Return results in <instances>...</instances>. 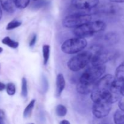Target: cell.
Listing matches in <instances>:
<instances>
[{
  "label": "cell",
  "instance_id": "obj_1",
  "mask_svg": "<svg viewBox=\"0 0 124 124\" xmlns=\"http://www.w3.org/2000/svg\"><path fill=\"white\" fill-rule=\"evenodd\" d=\"M106 24L102 21H95L90 22L81 27L74 29V34L76 37L83 38L89 37L95 33L105 30Z\"/></svg>",
  "mask_w": 124,
  "mask_h": 124
},
{
  "label": "cell",
  "instance_id": "obj_2",
  "mask_svg": "<svg viewBox=\"0 0 124 124\" xmlns=\"http://www.w3.org/2000/svg\"><path fill=\"white\" fill-rule=\"evenodd\" d=\"M87 46V40L75 37L66 40L61 46V50L66 54H75L82 51Z\"/></svg>",
  "mask_w": 124,
  "mask_h": 124
},
{
  "label": "cell",
  "instance_id": "obj_3",
  "mask_svg": "<svg viewBox=\"0 0 124 124\" xmlns=\"http://www.w3.org/2000/svg\"><path fill=\"white\" fill-rule=\"evenodd\" d=\"M92 57V52H81L69 61L67 63L68 67L73 71H79L88 65L91 61Z\"/></svg>",
  "mask_w": 124,
  "mask_h": 124
},
{
  "label": "cell",
  "instance_id": "obj_4",
  "mask_svg": "<svg viewBox=\"0 0 124 124\" xmlns=\"http://www.w3.org/2000/svg\"><path fill=\"white\" fill-rule=\"evenodd\" d=\"M92 17L86 13H75L67 16L62 21V25L67 28H76L81 27L91 22Z\"/></svg>",
  "mask_w": 124,
  "mask_h": 124
},
{
  "label": "cell",
  "instance_id": "obj_5",
  "mask_svg": "<svg viewBox=\"0 0 124 124\" xmlns=\"http://www.w3.org/2000/svg\"><path fill=\"white\" fill-rule=\"evenodd\" d=\"M106 67L105 65H99L90 67L86 70L81 76L79 82L85 83L95 84L105 73Z\"/></svg>",
  "mask_w": 124,
  "mask_h": 124
},
{
  "label": "cell",
  "instance_id": "obj_6",
  "mask_svg": "<svg viewBox=\"0 0 124 124\" xmlns=\"http://www.w3.org/2000/svg\"><path fill=\"white\" fill-rule=\"evenodd\" d=\"M111 104L105 102H95L92 107V113L97 119H102L108 115L111 111Z\"/></svg>",
  "mask_w": 124,
  "mask_h": 124
},
{
  "label": "cell",
  "instance_id": "obj_7",
  "mask_svg": "<svg viewBox=\"0 0 124 124\" xmlns=\"http://www.w3.org/2000/svg\"><path fill=\"white\" fill-rule=\"evenodd\" d=\"M115 76L110 74H107L101 78V79L97 81L96 89L102 91L111 90L115 85Z\"/></svg>",
  "mask_w": 124,
  "mask_h": 124
},
{
  "label": "cell",
  "instance_id": "obj_8",
  "mask_svg": "<svg viewBox=\"0 0 124 124\" xmlns=\"http://www.w3.org/2000/svg\"><path fill=\"white\" fill-rule=\"evenodd\" d=\"M99 0H72L71 4L75 8L80 10H90L96 7Z\"/></svg>",
  "mask_w": 124,
  "mask_h": 124
},
{
  "label": "cell",
  "instance_id": "obj_9",
  "mask_svg": "<svg viewBox=\"0 0 124 124\" xmlns=\"http://www.w3.org/2000/svg\"><path fill=\"white\" fill-rule=\"evenodd\" d=\"M109 56L107 53L102 52L101 50H98L95 52L94 54L92 53V57L90 62L93 66L104 65L105 63L108 61Z\"/></svg>",
  "mask_w": 124,
  "mask_h": 124
},
{
  "label": "cell",
  "instance_id": "obj_10",
  "mask_svg": "<svg viewBox=\"0 0 124 124\" xmlns=\"http://www.w3.org/2000/svg\"><path fill=\"white\" fill-rule=\"evenodd\" d=\"M96 83L90 84L79 82L76 87V90L81 94H88L96 89Z\"/></svg>",
  "mask_w": 124,
  "mask_h": 124
},
{
  "label": "cell",
  "instance_id": "obj_11",
  "mask_svg": "<svg viewBox=\"0 0 124 124\" xmlns=\"http://www.w3.org/2000/svg\"><path fill=\"white\" fill-rule=\"evenodd\" d=\"M65 87V80L64 75L59 73L56 76V96H61Z\"/></svg>",
  "mask_w": 124,
  "mask_h": 124
},
{
  "label": "cell",
  "instance_id": "obj_12",
  "mask_svg": "<svg viewBox=\"0 0 124 124\" xmlns=\"http://www.w3.org/2000/svg\"><path fill=\"white\" fill-rule=\"evenodd\" d=\"M0 4L5 11L10 13L15 12L17 8L15 0H0Z\"/></svg>",
  "mask_w": 124,
  "mask_h": 124
},
{
  "label": "cell",
  "instance_id": "obj_13",
  "mask_svg": "<svg viewBox=\"0 0 124 124\" xmlns=\"http://www.w3.org/2000/svg\"><path fill=\"white\" fill-rule=\"evenodd\" d=\"M115 78L117 81L124 82V62L121 63L115 71Z\"/></svg>",
  "mask_w": 124,
  "mask_h": 124
},
{
  "label": "cell",
  "instance_id": "obj_14",
  "mask_svg": "<svg viewBox=\"0 0 124 124\" xmlns=\"http://www.w3.org/2000/svg\"><path fill=\"white\" fill-rule=\"evenodd\" d=\"M115 124H124V111L119 109L115 113L113 116Z\"/></svg>",
  "mask_w": 124,
  "mask_h": 124
},
{
  "label": "cell",
  "instance_id": "obj_15",
  "mask_svg": "<svg viewBox=\"0 0 124 124\" xmlns=\"http://www.w3.org/2000/svg\"><path fill=\"white\" fill-rule=\"evenodd\" d=\"M35 102H36L35 99H32L30 102V103L27 105L26 107L25 108L24 110V113H23V116L25 118H29L31 115L33 109L34 108V107H35Z\"/></svg>",
  "mask_w": 124,
  "mask_h": 124
},
{
  "label": "cell",
  "instance_id": "obj_16",
  "mask_svg": "<svg viewBox=\"0 0 124 124\" xmlns=\"http://www.w3.org/2000/svg\"><path fill=\"white\" fill-rule=\"evenodd\" d=\"M50 54V46L48 44H45L42 46V56H43V62L44 65L48 64Z\"/></svg>",
  "mask_w": 124,
  "mask_h": 124
},
{
  "label": "cell",
  "instance_id": "obj_17",
  "mask_svg": "<svg viewBox=\"0 0 124 124\" xmlns=\"http://www.w3.org/2000/svg\"><path fill=\"white\" fill-rule=\"evenodd\" d=\"M2 44L8 46L12 48H16L19 46V42L12 40L9 36H6L2 40Z\"/></svg>",
  "mask_w": 124,
  "mask_h": 124
},
{
  "label": "cell",
  "instance_id": "obj_18",
  "mask_svg": "<svg viewBox=\"0 0 124 124\" xmlns=\"http://www.w3.org/2000/svg\"><path fill=\"white\" fill-rule=\"evenodd\" d=\"M56 113L59 117H64L67 113V109L64 105L59 104L56 107Z\"/></svg>",
  "mask_w": 124,
  "mask_h": 124
},
{
  "label": "cell",
  "instance_id": "obj_19",
  "mask_svg": "<svg viewBox=\"0 0 124 124\" xmlns=\"http://www.w3.org/2000/svg\"><path fill=\"white\" fill-rule=\"evenodd\" d=\"M28 95L27 81L25 77H23L21 80V96L23 98H27Z\"/></svg>",
  "mask_w": 124,
  "mask_h": 124
},
{
  "label": "cell",
  "instance_id": "obj_20",
  "mask_svg": "<svg viewBox=\"0 0 124 124\" xmlns=\"http://www.w3.org/2000/svg\"><path fill=\"white\" fill-rule=\"evenodd\" d=\"M22 23L20 21H18L17 19H13L10 22L8 23V24L6 26V29L7 30H11L13 29H16L17 27H19L21 25Z\"/></svg>",
  "mask_w": 124,
  "mask_h": 124
},
{
  "label": "cell",
  "instance_id": "obj_21",
  "mask_svg": "<svg viewBox=\"0 0 124 124\" xmlns=\"http://www.w3.org/2000/svg\"><path fill=\"white\" fill-rule=\"evenodd\" d=\"M6 92L10 96H13L16 93L15 85L12 82H9L6 85Z\"/></svg>",
  "mask_w": 124,
  "mask_h": 124
},
{
  "label": "cell",
  "instance_id": "obj_22",
  "mask_svg": "<svg viewBox=\"0 0 124 124\" xmlns=\"http://www.w3.org/2000/svg\"><path fill=\"white\" fill-rule=\"evenodd\" d=\"M30 2V0H15L16 6L19 9L26 8Z\"/></svg>",
  "mask_w": 124,
  "mask_h": 124
},
{
  "label": "cell",
  "instance_id": "obj_23",
  "mask_svg": "<svg viewBox=\"0 0 124 124\" xmlns=\"http://www.w3.org/2000/svg\"><path fill=\"white\" fill-rule=\"evenodd\" d=\"M105 38L107 39V41H108V42H113V43H114V42H117L118 38H117V35H115V34H114V33H110L108 34V35H107V36Z\"/></svg>",
  "mask_w": 124,
  "mask_h": 124
},
{
  "label": "cell",
  "instance_id": "obj_24",
  "mask_svg": "<svg viewBox=\"0 0 124 124\" xmlns=\"http://www.w3.org/2000/svg\"><path fill=\"white\" fill-rule=\"evenodd\" d=\"M36 38H37V36H36V34L33 35V36L31 37V39H30V42H29V46L30 47H33L35 46V43L36 42Z\"/></svg>",
  "mask_w": 124,
  "mask_h": 124
},
{
  "label": "cell",
  "instance_id": "obj_25",
  "mask_svg": "<svg viewBox=\"0 0 124 124\" xmlns=\"http://www.w3.org/2000/svg\"><path fill=\"white\" fill-rule=\"evenodd\" d=\"M5 114L2 110L0 109V124H5L4 122Z\"/></svg>",
  "mask_w": 124,
  "mask_h": 124
},
{
  "label": "cell",
  "instance_id": "obj_26",
  "mask_svg": "<svg viewBox=\"0 0 124 124\" xmlns=\"http://www.w3.org/2000/svg\"><path fill=\"white\" fill-rule=\"evenodd\" d=\"M119 109L124 111V96H122L119 101Z\"/></svg>",
  "mask_w": 124,
  "mask_h": 124
},
{
  "label": "cell",
  "instance_id": "obj_27",
  "mask_svg": "<svg viewBox=\"0 0 124 124\" xmlns=\"http://www.w3.org/2000/svg\"><path fill=\"white\" fill-rule=\"evenodd\" d=\"M6 88V85H5L4 83H2V82H0V92H1V91L4 90Z\"/></svg>",
  "mask_w": 124,
  "mask_h": 124
},
{
  "label": "cell",
  "instance_id": "obj_28",
  "mask_svg": "<svg viewBox=\"0 0 124 124\" xmlns=\"http://www.w3.org/2000/svg\"><path fill=\"white\" fill-rule=\"evenodd\" d=\"M111 2H116V3H123L124 2V0H109Z\"/></svg>",
  "mask_w": 124,
  "mask_h": 124
},
{
  "label": "cell",
  "instance_id": "obj_29",
  "mask_svg": "<svg viewBox=\"0 0 124 124\" xmlns=\"http://www.w3.org/2000/svg\"><path fill=\"white\" fill-rule=\"evenodd\" d=\"M59 124H70V123L67 120H62V121H61Z\"/></svg>",
  "mask_w": 124,
  "mask_h": 124
},
{
  "label": "cell",
  "instance_id": "obj_30",
  "mask_svg": "<svg viewBox=\"0 0 124 124\" xmlns=\"http://www.w3.org/2000/svg\"><path fill=\"white\" fill-rule=\"evenodd\" d=\"M121 95H122V96H124V83L123 85H122V87H121Z\"/></svg>",
  "mask_w": 124,
  "mask_h": 124
},
{
  "label": "cell",
  "instance_id": "obj_31",
  "mask_svg": "<svg viewBox=\"0 0 124 124\" xmlns=\"http://www.w3.org/2000/svg\"><path fill=\"white\" fill-rule=\"evenodd\" d=\"M2 10H1V4H0V19H1V18H2Z\"/></svg>",
  "mask_w": 124,
  "mask_h": 124
},
{
  "label": "cell",
  "instance_id": "obj_32",
  "mask_svg": "<svg viewBox=\"0 0 124 124\" xmlns=\"http://www.w3.org/2000/svg\"><path fill=\"white\" fill-rule=\"evenodd\" d=\"M3 51V49H2V48H1V47H0V53H1V52Z\"/></svg>",
  "mask_w": 124,
  "mask_h": 124
},
{
  "label": "cell",
  "instance_id": "obj_33",
  "mask_svg": "<svg viewBox=\"0 0 124 124\" xmlns=\"http://www.w3.org/2000/svg\"><path fill=\"white\" fill-rule=\"evenodd\" d=\"M33 1H37V0H33Z\"/></svg>",
  "mask_w": 124,
  "mask_h": 124
},
{
  "label": "cell",
  "instance_id": "obj_34",
  "mask_svg": "<svg viewBox=\"0 0 124 124\" xmlns=\"http://www.w3.org/2000/svg\"></svg>",
  "mask_w": 124,
  "mask_h": 124
},
{
  "label": "cell",
  "instance_id": "obj_35",
  "mask_svg": "<svg viewBox=\"0 0 124 124\" xmlns=\"http://www.w3.org/2000/svg\"></svg>",
  "mask_w": 124,
  "mask_h": 124
}]
</instances>
